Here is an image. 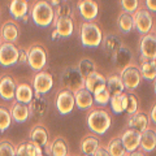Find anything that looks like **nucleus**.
Wrapping results in <instances>:
<instances>
[{"instance_id": "obj_1", "label": "nucleus", "mask_w": 156, "mask_h": 156, "mask_svg": "<svg viewBox=\"0 0 156 156\" xmlns=\"http://www.w3.org/2000/svg\"><path fill=\"white\" fill-rule=\"evenodd\" d=\"M30 17L38 27H48L53 25L55 7L48 0H37L30 8Z\"/></svg>"}, {"instance_id": "obj_2", "label": "nucleus", "mask_w": 156, "mask_h": 156, "mask_svg": "<svg viewBox=\"0 0 156 156\" xmlns=\"http://www.w3.org/2000/svg\"><path fill=\"white\" fill-rule=\"evenodd\" d=\"M86 125L92 133L103 135L109 130L112 125V117L109 112L104 108H91L86 116Z\"/></svg>"}, {"instance_id": "obj_3", "label": "nucleus", "mask_w": 156, "mask_h": 156, "mask_svg": "<svg viewBox=\"0 0 156 156\" xmlns=\"http://www.w3.org/2000/svg\"><path fill=\"white\" fill-rule=\"evenodd\" d=\"M103 30L96 22L83 21L80 26V39L81 44L86 48H96L101 46L103 42Z\"/></svg>"}, {"instance_id": "obj_4", "label": "nucleus", "mask_w": 156, "mask_h": 156, "mask_svg": "<svg viewBox=\"0 0 156 156\" xmlns=\"http://www.w3.org/2000/svg\"><path fill=\"white\" fill-rule=\"evenodd\" d=\"M27 65L34 72L44 70L48 61V52L42 43H33L27 47Z\"/></svg>"}, {"instance_id": "obj_5", "label": "nucleus", "mask_w": 156, "mask_h": 156, "mask_svg": "<svg viewBox=\"0 0 156 156\" xmlns=\"http://www.w3.org/2000/svg\"><path fill=\"white\" fill-rule=\"evenodd\" d=\"M61 86L64 90H69L72 92L85 89V78L82 77L77 65L66 66L61 73Z\"/></svg>"}, {"instance_id": "obj_6", "label": "nucleus", "mask_w": 156, "mask_h": 156, "mask_svg": "<svg viewBox=\"0 0 156 156\" xmlns=\"http://www.w3.org/2000/svg\"><path fill=\"white\" fill-rule=\"evenodd\" d=\"M120 76L125 86V90H128L129 92H133L135 89H138L140 82L143 80L139 70V66L136 64H131L129 66H126L125 69L120 72Z\"/></svg>"}, {"instance_id": "obj_7", "label": "nucleus", "mask_w": 156, "mask_h": 156, "mask_svg": "<svg viewBox=\"0 0 156 156\" xmlns=\"http://www.w3.org/2000/svg\"><path fill=\"white\" fill-rule=\"evenodd\" d=\"M133 18H134V29L142 37L152 31L154 17L152 13L147 11L146 8H139L135 13H133Z\"/></svg>"}, {"instance_id": "obj_8", "label": "nucleus", "mask_w": 156, "mask_h": 156, "mask_svg": "<svg viewBox=\"0 0 156 156\" xmlns=\"http://www.w3.org/2000/svg\"><path fill=\"white\" fill-rule=\"evenodd\" d=\"M55 107L57 112L62 116H66L72 113V111L76 107V99H74V92H72L69 90L61 89L56 94L55 98Z\"/></svg>"}, {"instance_id": "obj_9", "label": "nucleus", "mask_w": 156, "mask_h": 156, "mask_svg": "<svg viewBox=\"0 0 156 156\" xmlns=\"http://www.w3.org/2000/svg\"><path fill=\"white\" fill-rule=\"evenodd\" d=\"M20 47L14 43L0 42V65L2 66H13L18 64Z\"/></svg>"}, {"instance_id": "obj_10", "label": "nucleus", "mask_w": 156, "mask_h": 156, "mask_svg": "<svg viewBox=\"0 0 156 156\" xmlns=\"http://www.w3.org/2000/svg\"><path fill=\"white\" fill-rule=\"evenodd\" d=\"M31 87L35 94L44 95L48 91H51L53 87V77L50 72L47 70H41L34 74L33 77V83Z\"/></svg>"}, {"instance_id": "obj_11", "label": "nucleus", "mask_w": 156, "mask_h": 156, "mask_svg": "<svg viewBox=\"0 0 156 156\" xmlns=\"http://www.w3.org/2000/svg\"><path fill=\"white\" fill-rule=\"evenodd\" d=\"M140 60H156V34L148 33L139 41Z\"/></svg>"}, {"instance_id": "obj_12", "label": "nucleus", "mask_w": 156, "mask_h": 156, "mask_svg": "<svg viewBox=\"0 0 156 156\" xmlns=\"http://www.w3.org/2000/svg\"><path fill=\"white\" fill-rule=\"evenodd\" d=\"M77 9L85 21L92 22L99 14V3L96 0H78Z\"/></svg>"}, {"instance_id": "obj_13", "label": "nucleus", "mask_w": 156, "mask_h": 156, "mask_svg": "<svg viewBox=\"0 0 156 156\" xmlns=\"http://www.w3.org/2000/svg\"><path fill=\"white\" fill-rule=\"evenodd\" d=\"M16 81L9 74L0 76V98L5 101H13L16 99Z\"/></svg>"}, {"instance_id": "obj_14", "label": "nucleus", "mask_w": 156, "mask_h": 156, "mask_svg": "<svg viewBox=\"0 0 156 156\" xmlns=\"http://www.w3.org/2000/svg\"><path fill=\"white\" fill-rule=\"evenodd\" d=\"M20 38V26L16 21L8 20L0 26V42H8L16 44Z\"/></svg>"}, {"instance_id": "obj_15", "label": "nucleus", "mask_w": 156, "mask_h": 156, "mask_svg": "<svg viewBox=\"0 0 156 156\" xmlns=\"http://www.w3.org/2000/svg\"><path fill=\"white\" fill-rule=\"evenodd\" d=\"M140 135H142V133H139V131L135 130V129H130V128H128L120 135L121 140H122V144H124V147H125L128 154L133 152V151H136L139 148Z\"/></svg>"}, {"instance_id": "obj_16", "label": "nucleus", "mask_w": 156, "mask_h": 156, "mask_svg": "<svg viewBox=\"0 0 156 156\" xmlns=\"http://www.w3.org/2000/svg\"><path fill=\"white\" fill-rule=\"evenodd\" d=\"M111 57H112V62H113L115 68L120 69V72L122 69H125L126 66L134 64V62H133V60H134V58H133L134 57L133 52H131L130 48H128L126 46H122L119 51H117L116 53H113Z\"/></svg>"}, {"instance_id": "obj_17", "label": "nucleus", "mask_w": 156, "mask_h": 156, "mask_svg": "<svg viewBox=\"0 0 156 156\" xmlns=\"http://www.w3.org/2000/svg\"><path fill=\"white\" fill-rule=\"evenodd\" d=\"M31 142L37 143L38 146H41L42 148H47L50 146V133L44 125L37 124L30 129V134H29Z\"/></svg>"}, {"instance_id": "obj_18", "label": "nucleus", "mask_w": 156, "mask_h": 156, "mask_svg": "<svg viewBox=\"0 0 156 156\" xmlns=\"http://www.w3.org/2000/svg\"><path fill=\"white\" fill-rule=\"evenodd\" d=\"M128 126L130 129H135L139 133H143L144 130L150 128V117L143 111H138L136 113L129 116L128 119Z\"/></svg>"}, {"instance_id": "obj_19", "label": "nucleus", "mask_w": 156, "mask_h": 156, "mask_svg": "<svg viewBox=\"0 0 156 156\" xmlns=\"http://www.w3.org/2000/svg\"><path fill=\"white\" fill-rule=\"evenodd\" d=\"M53 27L58 33L60 38H69L74 33V21L73 17H60L53 20Z\"/></svg>"}, {"instance_id": "obj_20", "label": "nucleus", "mask_w": 156, "mask_h": 156, "mask_svg": "<svg viewBox=\"0 0 156 156\" xmlns=\"http://www.w3.org/2000/svg\"><path fill=\"white\" fill-rule=\"evenodd\" d=\"M122 39L120 38V35H117L115 33H108L107 35L103 37V42H101V48H103L104 53L112 56L113 53H116L117 51L122 47Z\"/></svg>"}, {"instance_id": "obj_21", "label": "nucleus", "mask_w": 156, "mask_h": 156, "mask_svg": "<svg viewBox=\"0 0 156 156\" xmlns=\"http://www.w3.org/2000/svg\"><path fill=\"white\" fill-rule=\"evenodd\" d=\"M9 112H11L12 120L18 124L25 122L29 119V116H30V108H29V105L20 103V101H16V100L12 101L11 107H9Z\"/></svg>"}, {"instance_id": "obj_22", "label": "nucleus", "mask_w": 156, "mask_h": 156, "mask_svg": "<svg viewBox=\"0 0 156 156\" xmlns=\"http://www.w3.org/2000/svg\"><path fill=\"white\" fill-rule=\"evenodd\" d=\"M47 152L51 156H68L69 155V146L64 136H55L50 146L47 147Z\"/></svg>"}, {"instance_id": "obj_23", "label": "nucleus", "mask_w": 156, "mask_h": 156, "mask_svg": "<svg viewBox=\"0 0 156 156\" xmlns=\"http://www.w3.org/2000/svg\"><path fill=\"white\" fill-rule=\"evenodd\" d=\"M74 99H76V107H78V109L81 111L91 109L92 105H94V96L86 89H81L77 92H74Z\"/></svg>"}, {"instance_id": "obj_24", "label": "nucleus", "mask_w": 156, "mask_h": 156, "mask_svg": "<svg viewBox=\"0 0 156 156\" xmlns=\"http://www.w3.org/2000/svg\"><path fill=\"white\" fill-rule=\"evenodd\" d=\"M139 148L143 152H154L156 150V131L152 128L144 130L140 135V146Z\"/></svg>"}, {"instance_id": "obj_25", "label": "nucleus", "mask_w": 156, "mask_h": 156, "mask_svg": "<svg viewBox=\"0 0 156 156\" xmlns=\"http://www.w3.org/2000/svg\"><path fill=\"white\" fill-rule=\"evenodd\" d=\"M29 12V2L25 0H11L9 3V13L13 20H22L23 17L27 16Z\"/></svg>"}, {"instance_id": "obj_26", "label": "nucleus", "mask_w": 156, "mask_h": 156, "mask_svg": "<svg viewBox=\"0 0 156 156\" xmlns=\"http://www.w3.org/2000/svg\"><path fill=\"white\" fill-rule=\"evenodd\" d=\"M107 90L109 91L111 96H116V95H121L125 92V86L122 83L120 73H113L107 77Z\"/></svg>"}, {"instance_id": "obj_27", "label": "nucleus", "mask_w": 156, "mask_h": 156, "mask_svg": "<svg viewBox=\"0 0 156 156\" xmlns=\"http://www.w3.org/2000/svg\"><path fill=\"white\" fill-rule=\"evenodd\" d=\"M34 99V90L31 85L26 83V82H22V83H18L16 87V101L23 104H30Z\"/></svg>"}, {"instance_id": "obj_28", "label": "nucleus", "mask_w": 156, "mask_h": 156, "mask_svg": "<svg viewBox=\"0 0 156 156\" xmlns=\"http://www.w3.org/2000/svg\"><path fill=\"white\" fill-rule=\"evenodd\" d=\"M99 146H100V140H99L98 136L87 134L81 139L80 148H81V151H82V154L83 155L94 156V154L96 152V150H98Z\"/></svg>"}, {"instance_id": "obj_29", "label": "nucleus", "mask_w": 156, "mask_h": 156, "mask_svg": "<svg viewBox=\"0 0 156 156\" xmlns=\"http://www.w3.org/2000/svg\"><path fill=\"white\" fill-rule=\"evenodd\" d=\"M105 83H107V77L96 70L95 73L90 74L85 80V89L89 90L91 94H94V92L98 89H100V87L105 86Z\"/></svg>"}, {"instance_id": "obj_30", "label": "nucleus", "mask_w": 156, "mask_h": 156, "mask_svg": "<svg viewBox=\"0 0 156 156\" xmlns=\"http://www.w3.org/2000/svg\"><path fill=\"white\" fill-rule=\"evenodd\" d=\"M29 108H30V115L44 116L47 113V109H48V103L42 95L34 92V99H33L31 103L29 104Z\"/></svg>"}, {"instance_id": "obj_31", "label": "nucleus", "mask_w": 156, "mask_h": 156, "mask_svg": "<svg viewBox=\"0 0 156 156\" xmlns=\"http://www.w3.org/2000/svg\"><path fill=\"white\" fill-rule=\"evenodd\" d=\"M117 26H119L120 31L124 34H129L130 31L134 30V18L133 14L126 13L121 11L119 17H117Z\"/></svg>"}, {"instance_id": "obj_32", "label": "nucleus", "mask_w": 156, "mask_h": 156, "mask_svg": "<svg viewBox=\"0 0 156 156\" xmlns=\"http://www.w3.org/2000/svg\"><path fill=\"white\" fill-rule=\"evenodd\" d=\"M143 80L155 81L156 78V60H140L139 66Z\"/></svg>"}, {"instance_id": "obj_33", "label": "nucleus", "mask_w": 156, "mask_h": 156, "mask_svg": "<svg viewBox=\"0 0 156 156\" xmlns=\"http://www.w3.org/2000/svg\"><path fill=\"white\" fill-rule=\"evenodd\" d=\"M107 150H108V152H109V156H126L128 155L120 136L112 138L109 140V143L107 144Z\"/></svg>"}, {"instance_id": "obj_34", "label": "nucleus", "mask_w": 156, "mask_h": 156, "mask_svg": "<svg viewBox=\"0 0 156 156\" xmlns=\"http://www.w3.org/2000/svg\"><path fill=\"white\" fill-rule=\"evenodd\" d=\"M77 68H78V70H80V73L82 74V77H83L85 80L90 74H92V73L96 72V64H95V61L91 60V58H89V57L81 58V60L78 61V64H77Z\"/></svg>"}, {"instance_id": "obj_35", "label": "nucleus", "mask_w": 156, "mask_h": 156, "mask_svg": "<svg viewBox=\"0 0 156 156\" xmlns=\"http://www.w3.org/2000/svg\"><path fill=\"white\" fill-rule=\"evenodd\" d=\"M92 96H94V103H96L99 107H105L111 100V94H109V91L107 90V86L98 89L94 94H92Z\"/></svg>"}, {"instance_id": "obj_36", "label": "nucleus", "mask_w": 156, "mask_h": 156, "mask_svg": "<svg viewBox=\"0 0 156 156\" xmlns=\"http://www.w3.org/2000/svg\"><path fill=\"white\" fill-rule=\"evenodd\" d=\"M12 116L8 108L0 105V131H5L12 124Z\"/></svg>"}, {"instance_id": "obj_37", "label": "nucleus", "mask_w": 156, "mask_h": 156, "mask_svg": "<svg viewBox=\"0 0 156 156\" xmlns=\"http://www.w3.org/2000/svg\"><path fill=\"white\" fill-rule=\"evenodd\" d=\"M0 156H16V146L9 139L0 140Z\"/></svg>"}, {"instance_id": "obj_38", "label": "nucleus", "mask_w": 156, "mask_h": 156, "mask_svg": "<svg viewBox=\"0 0 156 156\" xmlns=\"http://www.w3.org/2000/svg\"><path fill=\"white\" fill-rule=\"evenodd\" d=\"M120 5H121L122 12L133 14L139 9L140 0H120Z\"/></svg>"}, {"instance_id": "obj_39", "label": "nucleus", "mask_w": 156, "mask_h": 156, "mask_svg": "<svg viewBox=\"0 0 156 156\" xmlns=\"http://www.w3.org/2000/svg\"><path fill=\"white\" fill-rule=\"evenodd\" d=\"M139 111V101H138V98H136L135 94L133 92H128V107H126V113L129 116L136 113Z\"/></svg>"}, {"instance_id": "obj_40", "label": "nucleus", "mask_w": 156, "mask_h": 156, "mask_svg": "<svg viewBox=\"0 0 156 156\" xmlns=\"http://www.w3.org/2000/svg\"><path fill=\"white\" fill-rule=\"evenodd\" d=\"M72 16H73V9L70 4H68L66 2L55 7V20L60 17H72Z\"/></svg>"}, {"instance_id": "obj_41", "label": "nucleus", "mask_w": 156, "mask_h": 156, "mask_svg": "<svg viewBox=\"0 0 156 156\" xmlns=\"http://www.w3.org/2000/svg\"><path fill=\"white\" fill-rule=\"evenodd\" d=\"M109 104H111V108H112V111H113V113L120 115V113H122V112H125L124 105H122V98H121V95L111 96Z\"/></svg>"}, {"instance_id": "obj_42", "label": "nucleus", "mask_w": 156, "mask_h": 156, "mask_svg": "<svg viewBox=\"0 0 156 156\" xmlns=\"http://www.w3.org/2000/svg\"><path fill=\"white\" fill-rule=\"evenodd\" d=\"M16 156H29L27 147H26V142H21L16 147Z\"/></svg>"}, {"instance_id": "obj_43", "label": "nucleus", "mask_w": 156, "mask_h": 156, "mask_svg": "<svg viewBox=\"0 0 156 156\" xmlns=\"http://www.w3.org/2000/svg\"><path fill=\"white\" fill-rule=\"evenodd\" d=\"M18 64H27V51L23 48H20V56H18Z\"/></svg>"}, {"instance_id": "obj_44", "label": "nucleus", "mask_w": 156, "mask_h": 156, "mask_svg": "<svg viewBox=\"0 0 156 156\" xmlns=\"http://www.w3.org/2000/svg\"><path fill=\"white\" fill-rule=\"evenodd\" d=\"M94 156H109V152H108V150H107V146L100 143V146L98 147V150H96V152L94 154Z\"/></svg>"}, {"instance_id": "obj_45", "label": "nucleus", "mask_w": 156, "mask_h": 156, "mask_svg": "<svg viewBox=\"0 0 156 156\" xmlns=\"http://www.w3.org/2000/svg\"><path fill=\"white\" fill-rule=\"evenodd\" d=\"M146 9L151 13H156V0H144Z\"/></svg>"}, {"instance_id": "obj_46", "label": "nucleus", "mask_w": 156, "mask_h": 156, "mask_svg": "<svg viewBox=\"0 0 156 156\" xmlns=\"http://www.w3.org/2000/svg\"><path fill=\"white\" fill-rule=\"evenodd\" d=\"M150 121L152 122L154 125H156V103L154 104V107H152V109H151V112H150Z\"/></svg>"}, {"instance_id": "obj_47", "label": "nucleus", "mask_w": 156, "mask_h": 156, "mask_svg": "<svg viewBox=\"0 0 156 156\" xmlns=\"http://www.w3.org/2000/svg\"><path fill=\"white\" fill-rule=\"evenodd\" d=\"M126 156H146V152H143L140 148H138L136 151H133V152H130V154H128Z\"/></svg>"}, {"instance_id": "obj_48", "label": "nucleus", "mask_w": 156, "mask_h": 156, "mask_svg": "<svg viewBox=\"0 0 156 156\" xmlns=\"http://www.w3.org/2000/svg\"><path fill=\"white\" fill-rule=\"evenodd\" d=\"M65 2H68V0H50V3L53 7H57V5H60L61 3H65Z\"/></svg>"}, {"instance_id": "obj_49", "label": "nucleus", "mask_w": 156, "mask_h": 156, "mask_svg": "<svg viewBox=\"0 0 156 156\" xmlns=\"http://www.w3.org/2000/svg\"><path fill=\"white\" fill-rule=\"evenodd\" d=\"M51 37H52V41H56L57 38H60V35H58V33L53 29V31H52V34H51Z\"/></svg>"}, {"instance_id": "obj_50", "label": "nucleus", "mask_w": 156, "mask_h": 156, "mask_svg": "<svg viewBox=\"0 0 156 156\" xmlns=\"http://www.w3.org/2000/svg\"><path fill=\"white\" fill-rule=\"evenodd\" d=\"M154 91H155V95H156V78H155V81H154Z\"/></svg>"}, {"instance_id": "obj_51", "label": "nucleus", "mask_w": 156, "mask_h": 156, "mask_svg": "<svg viewBox=\"0 0 156 156\" xmlns=\"http://www.w3.org/2000/svg\"><path fill=\"white\" fill-rule=\"evenodd\" d=\"M155 34H156V27H155Z\"/></svg>"}, {"instance_id": "obj_52", "label": "nucleus", "mask_w": 156, "mask_h": 156, "mask_svg": "<svg viewBox=\"0 0 156 156\" xmlns=\"http://www.w3.org/2000/svg\"><path fill=\"white\" fill-rule=\"evenodd\" d=\"M83 156H89V155H83Z\"/></svg>"}, {"instance_id": "obj_53", "label": "nucleus", "mask_w": 156, "mask_h": 156, "mask_svg": "<svg viewBox=\"0 0 156 156\" xmlns=\"http://www.w3.org/2000/svg\"><path fill=\"white\" fill-rule=\"evenodd\" d=\"M43 156H48V155H43Z\"/></svg>"}, {"instance_id": "obj_54", "label": "nucleus", "mask_w": 156, "mask_h": 156, "mask_svg": "<svg viewBox=\"0 0 156 156\" xmlns=\"http://www.w3.org/2000/svg\"><path fill=\"white\" fill-rule=\"evenodd\" d=\"M25 2H29V0H25Z\"/></svg>"}, {"instance_id": "obj_55", "label": "nucleus", "mask_w": 156, "mask_h": 156, "mask_svg": "<svg viewBox=\"0 0 156 156\" xmlns=\"http://www.w3.org/2000/svg\"><path fill=\"white\" fill-rule=\"evenodd\" d=\"M68 156H72V155H68Z\"/></svg>"}, {"instance_id": "obj_56", "label": "nucleus", "mask_w": 156, "mask_h": 156, "mask_svg": "<svg viewBox=\"0 0 156 156\" xmlns=\"http://www.w3.org/2000/svg\"><path fill=\"white\" fill-rule=\"evenodd\" d=\"M155 131H156V129H155Z\"/></svg>"}]
</instances>
